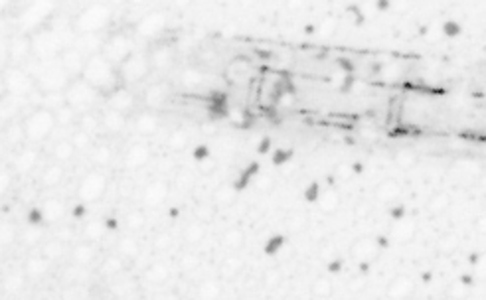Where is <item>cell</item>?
<instances>
[{"label":"cell","mask_w":486,"mask_h":300,"mask_svg":"<svg viewBox=\"0 0 486 300\" xmlns=\"http://www.w3.org/2000/svg\"><path fill=\"white\" fill-rule=\"evenodd\" d=\"M81 77L89 83L91 87L97 89L103 97H109L111 93H115L117 89L125 87V83L121 81L119 69L103 53H95V55L87 58Z\"/></svg>","instance_id":"6da1fadb"},{"label":"cell","mask_w":486,"mask_h":300,"mask_svg":"<svg viewBox=\"0 0 486 300\" xmlns=\"http://www.w3.org/2000/svg\"><path fill=\"white\" fill-rule=\"evenodd\" d=\"M26 71L34 77L36 93H40V95L64 93L67 85L71 83V75L65 71L64 65L60 63V60H51V62H40V60H36V67L34 69H26Z\"/></svg>","instance_id":"7a4b0ae2"},{"label":"cell","mask_w":486,"mask_h":300,"mask_svg":"<svg viewBox=\"0 0 486 300\" xmlns=\"http://www.w3.org/2000/svg\"><path fill=\"white\" fill-rule=\"evenodd\" d=\"M111 18V10L107 4H89L85 6L81 12L77 14L71 22V28L76 32V36H87V34H101L103 28L107 26Z\"/></svg>","instance_id":"3957f363"},{"label":"cell","mask_w":486,"mask_h":300,"mask_svg":"<svg viewBox=\"0 0 486 300\" xmlns=\"http://www.w3.org/2000/svg\"><path fill=\"white\" fill-rule=\"evenodd\" d=\"M32 55L40 62H51L58 60L65 50L62 36L53 28H40L32 34Z\"/></svg>","instance_id":"277c9868"},{"label":"cell","mask_w":486,"mask_h":300,"mask_svg":"<svg viewBox=\"0 0 486 300\" xmlns=\"http://www.w3.org/2000/svg\"><path fill=\"white\" fill-rule=\"evenodd\" d=\"M58 126L53 111L46 107H36L32 113L26 115L22 121V130H24L26 140L30 142H42L51 135V130Z\"/></svg>","instance_id":"5b68a950"},{"label":"cell","mask_w":486,"mask_h":300,"mask_svg":"<svg viewBox=\"0 0 486 300\" xmlns=\"http://www.w3.org/2000/svg\"><path fill=\"white\" fill-rule=\"evenodd\" d=\"M99 95H101V93L95 87H91L83 77L71 79V83H69L67 89L64 91L65 105H69L77 115L93 111V107H95V103L99 99Z\"/></svg>","instance_id":"8992f818"},{"label":"cell","mask_w":486,"mask_h":300,"mask_svg":"<svg viewBox=\"0 0 486 300\" xmlns=\"http://www.w3.org/2000/svg\"><path fill=\"white\" fill-rule=\"evenodd\" d=\"M4 93L14 99H24L36 93V81L26 71V67H10L4 73Z\"/></svg>","instance_id":"52a82bcc"},{"label":"cell","mask_w":486,"mask_h":300,"mask_svg":"<svg viewBox=\"0 0 486 300\" xmlns=\"http://www.w3.org/2000/svg\"><path fill=\"white\" fill-rule=\"evenodd\" d=\"M117 69H119V75H121L123 83H139L142 79H146L151 75V71H153L148 51L135 50Z\"/></svg>","instance_id":"ba28073f"},{"label":"cell","mask_w":486,"mask_h":300,"mask_svg":"<svg viewBox=\"0 0 486 300\" xmlns=\"http://www.w3.org/2000/svg\"><path fill=\"white\" fill-rule=\"evenodd\" d=\"M133 51H135L133 40H130L125 32H113L111 36H107V40H105L101 53L109 62L113 63L115 67H119Z\"/></svg>","instance_id":"9c48e42d"},{"label":"cell","mask_w":486,"mask_h":300,"mask_svg":"<svg viewBox=\"0 0 486 300\" xmlns=\"http://www.w3.org/2000/svg\"><path fill=\"white\" fill-rule=\"evenodd\" d=\"M170 99V89L164 81L151 83L142 93V105L146 111H160Z\"/></svg>","instance_id":"30bf717a"},{"label":"cell","mask_w":486,"mask_h":300,"mask_svg":"<svg viewBox=\"0 0 486 300\" xmlns=\"http://www.w3.org/2000/svg\"><path fill=\"white\" fill-rule=\"evenodd\" d=\"M58 60L64 65L65 71L71 75V79H76V77H81V73H83L87 55H85L83 51H79L76 46L71 44V46H65V50L62 51V55H60Z\"/></svg>","instance_id":"8fae6325"},{"label":"cell","mask_w":486,"mask_h":300,"mask_svg":"<svg viewBox=\"0 0 486 300\" xmlns=\"http://www.w3.org/2000/svg\"><path fill=\"white\" fill-rule=\"evenodd\" d=\"M166 16H164V12H148L144 14L141 20L137 22V34L142 38H154L158 36L164 28H166Z\"/></svg>","instance_id":"7c38bea8"},{"label":"cell","mask_w":486,"mask_h":300,"mask_svg":"<svg viewBox=\"0 0 486 300\" xmlns=\"http://www.w3.org/2000/svg\"><path fill=\"white\" fill-rule=\"evenodd\" d=\"M105 99H107V109H113V111L123 113V115L130 113L133 109H135V105H137L135 95H133L127 87L117 89L115 93H111V95L105 97Z\"/></svg>","instance_id":"4fadbf2b"},{"label":"cell","mask_w":486,"mask_h":300,"mask_svg":"<svg viewBox=\"0 0 486 300\" xmlns=\"http://www.w3.org/2000/svg\"><path fill=\"white\" fill-rule=\"evenodd\" d=\"M103 190H105V178L97 172H93V174H87L83 178V182L79 186V196L85 198V200H97L103 194Z\"/></svg>","instance_id":"5bb4252c"},{"label":"cell","mask_w":486,"mask_h":300,"mask_svg":"<svg viewBox=\"0 0 486 300\" xmlns=\"http://www.w3.org/2000/svg\"><path fill=\"white\" fill-rule=\"evenodd\" d=\"M148 58L153 69H166L174 62V48H170L168 44H158L153 50H148Z\"/></svg>","instance_id":"9a60e30c"},{"label":"cell","mask_w":486,"mask_h":300,"mask_svg":"<svg viewBox=\"0 0 486 300\" xmlns=\"http://www.w3.org/2000/svg\"><path fill=\"white\" fill-rule=\"evenodd\" d=\"M158 117H156V113L154 111H141L139 115H137V119H135V130L139 133V135H142V137H151V135H154L156 133V128H158Z\"/></svg>","instance_id":"2e32d148"},{"label":"cell","mask_w":486,"mask_h":300,"mask_svg":"<svg viewBox=\"0 0 486 300\" xmlns=\"http://www.w3.org/2000/svg\"><path fill=\"white\" fill-rule=\"evenodd\" d=\"M127 125V115L117 113L113 109H105L101 115V126L107 133H121Z\"/></svg>","instance_id":"e0dca14e"},{"label":"cell","mask_w":486,"mask_h":300,"mask_svg":"<svg viewBox=\"0 0 486 300\" xmlns=\"http://www.w3.org/2000/svg\"><path fill=\"white\" fill-rule=\"evenodd\" d=\"M259 170H261V164L257 162V160L249 162L245 168H243L241 172L237 174V178L233 180L231 190H233V192H243V190H247V188H249V182H251V178H255V176L259 174Z\"/></svg>","instance_id":"ac0fdd59"},{"label":"cell","mask_w":486,"mask_h":300,"mask_svg":"<svg viewBox=\"0 0 486 300\" xmlns=\"http://www.w3.org/2000/svg\"><path fill=\"white\" fill-rule=\"evenodd\" d=\"M148 158H151V150L146 144H133L125 156V164L128 168H139L148 162Z\"/></svg>","instance_id":"d6986e66"},{"label":"cell","mask_w":486,"mask_h":300,"mask_svg":"<svg viewBox=\"0 0 486 300\" xmlns=\"http://www.w3.org/2000/svg\"><path fill=\"white\" fill-rule=\"evenodd\" d=\"M10 51H12V58L14 60H26L28 55H32V38L30 36H16L10 44Z\"/></svg>","instance_id":"ffe728a7"},{"label":"cell","mask_w":486,"mask_h":300,"mask_svg":"<svg viewBox=\"0 0 486 300\" xmlns=\"http://www.w3.org/2000/svg\"><path fill=\"white\" fill-rule=\"evenodd\" d=\"M226 77L231 85H239L243 79H247V65L239 62H230L226 67Z\"/></svg>","instance_id":"44dd1931"},{"label":"cell","mask_w":486,"mask_h":300,"mask_svg":"<svg viewBox=\"0 0 486 300\" xmlns=\"http://www.w3.org/2000/svg\"><path fill=\"white\" fill-rule=\"evenodd\" d=\"M53 115H55V123H58L60 126L77 125V121H79V115H77L69 105H62L60 109L53 111Z\"/></svg>","instance_id":"7402d4cb"},{"label":"cell","mask_w":486,"mask_h":300,"mask_svg":"<svg viewBox=\"0 0 486 300\" xmlns=\"http://www.w3.org/2000/svg\"><path fill=\"white\" fill-rule=\"evenodd\" d=\"M180 81H182L186 87L194 89V87H198V85H202V81H204V73H202L198 67H188V69L182 71Z\"/></svg>","instance_id":"603a6c76"},{"label":"cell","mask_w":486,"mask_h":300,"mask_svg":"<svg viewBox=\"0 0 486 300\" xmlns=\"http://www.w3.org/2000/svg\"><path fill=\"white\" fill-rule=\"evenodd\" d=\"M97 126H101V117L93 115V111L79 115V121H77V128H81V130H87V133H91V135H93V133L97 130Z\"/></svg>","instance_id":"cb8c5ba5"},{"label":"cell","mask_w":486,"mask_h":300,"mask_svg":"<svg viewBox=\"0 0 486 300\" xmlns=\"http://www.w3.org/2000/svg\"><path fill=\"white\" fill-rule=\"evenodd\" d=\"M69 140H71V144L76 146V150H87L91 144H93V137H91V133L81 130V128H76Z\"/></svg>","instance_id":"d4e9b609"},{"label":"cell","mask_w":486,"mask_h":300,"mask_svg":"<svg viewBox=\"0 0 486 300\" xmlns=\"http://www.w3.org/2000/svg\"><path fill=\"white\" fill-rule=\"evenodd\" d=\"M285 243H287V237L285 235H281V233H277V235H271V237L265 241V245H263V253L265 255H269V257H273V255H277L279 251L285 247Z\"/></svg>","instance_id":"484cf974"},{"label":"cell","mask_w":486,"mask_h":300,"mask_svg":"<svg viewBox=\"0 0 486 300\" xmlns=\"http://www.w3.org/2000/svg\"><path fill=\"white\" fill-rule=\"evenodd\" d=\"M76 154V146L71 144V140H62L53 146V156L58 160H69Z\"/></svg>","instance_id":"4316f807"},{"label":"cell","mask_w":486,"mask_h":300,"mask_svg":"<svg viewBox=\"0 0 486 300\" xmlns=\"http://www.w3.org/2000/svg\"><path fill=\"white\" fill-rule=\"evenodd\" d=\"M186 144H188V135H186L182 128H176V130L170 133V137H168V146H170V148L182 150Z\"/></svg>","instance_id":"83f0119b"},{"label":"cell","mask_w":486,"mask_h":300,"mask_svg":"<svg viewBox=\"0 0 486 300\" xmlns=\"http://www.w3.org/2000/svg\"><path fill=\"white\" fill-rule=\"evenodd\" d=\"M294 156V150L293 148H287V146H281V148H277L273 154H271V162L275 164V166H283V164H287L291 158Z\"/></svg>","instance_id":"f1b7e54d"},{"label":"cell","mask_w":486,"mask_h":300,"mask_svg":"<svg viewBox=\"0 0 486 300\" xmlns=\"http://www.w3.org/2000/svg\"><path fill=\"white\" fill-rule=\"evenodd\" d=\"M164 196H166V186L160 184V182H156L146 190V201L148 203H158Z\"/></svg>","instance_id":"f546056e"},{"label":"cell","mask_w":486,"mask_h":300,"mask_svg":"<svg viewBox=\"0 0 486 300\" xmlns=\"http://www.w3.org/2000/svg\"><path fill=\"white\" fill-rule=\"evenodd\" d=\"M26 221H28V225H32V227H40V225L46 221V213H44L42 208L34 205V208H30L28 213H26Z\"/></svg>","instance_id":"4dcf8cb0"},{"label":"cell","mask_w":486,"mask_h":300,"mask_svg":"<svg viewBox=\"0 0 486 300\" xmlns=\"http://www.w3.org/2000/svg\"><path fill=\"white\" fill-rule=\"evenodd\" d=\"M441 32L445 38H459L462 34V26L457 20H445L441 26Z\"/></svg>","instance_id":"1f68e13d"},{"label":"cell","mask_w":486,"mask_h":300,"mask_svg":"<svg viewBox=\"0 0 486 300\" xmlns=\"http://www.w3.org/2000/svg\"><path fill=\"white\" fill-rule=\"evenodd\" d=\"M320 194H322V190H320L319 182H310V184H307L305 192H303V198H305L307 203H316L320 200Z\"/></svg>","instance_id":"d6a6232c"},{"label":"cell","mask_w":486,"mask_h":300,"mask_svg":"<svg viewBox=\"0 0 486 300\" xmlns=\"http://www.w3.org/2000/svg\"><path fill=\"white\" fill-rule=\"evenodd\" d=\"M186 241H190V243H198L200 239L204 237V227H202V223H192L188 225V229H186Z\"/></svg>","instance_id":"836d02e7"},{"label":"cell","mask_w":486,"mask_h":300,"mask_svg":"<svg viewBox=\"0 0 486 300\" xmlns=\"http://www.w3.org/2000/svg\"><path fill=\"white\" fill-rule=\"evenodd\" d=\"M223 243H226L228 247H231V249H237V247L243 243L241 231H237V229H230V231L223 235Z\"/></svg>","instance_id":"e575fe53"},{"label":"cell","mask_w":486,"mask_h":300,"mask_svg":"<svg viewBox=\"0 0 486 300\" xmlns=\"http://www.w3.org/2000/svg\"><path fill=\"white\" fill-rule=\"evenodd\" d=\"M60 178H62V168H60V166H50V168L46 170L44 178H42V182H44L46 186H53V184L60 182Z\"/></svg>","instance_id":"d590c367"},{"label":"cell","mask_w":486,"mask_h":300,"mask_svg":"<svg viewBox=\"0 0 486 300\" xmlns=\"http://www.w3.org/2000/svg\"><path fill=\"white\" fill-rule=\"evenodd\" d=\"M210 154H212V150H210V146L204 144V142L196 144L192 150V158L196 160V162H205V160L210 158Z\"/></svg>","instance_id":"8d00e7d4"},{"label":"cell","mask_w":486,"mask_h":300,"mask_svg":"<svg viewBox=\"0 0 486 300\" xmlns=\"http://www.w3.org/2000/svg\"><path fill=\"white\" fill-rule=\"evenodd\" d=\"M405 215H407V208H405L403 203H397V205H391V208H389V217H391L394 221H401Z\"/></svg>","instance_id":"74e56055"},{"label":"cell","mask_w":486,"mask_h":300,"mask_svg":"<svg viewBox=\"0 0 486 300\" xmlns=\"http://www.w3.org/2000/svg\"><path fill=\"white\" fill-rule=\"evenodd\" d=\"M342 269H344V259H342V257H336V259L326 262V271H328L330 275H338Z\"/></svg>","instance_id":"f35d334b"},{"label":"cell","mask_w":486,"mask_h":300,"mask_svg":"<svg viewBox=\"0 0 486 300\" xmlns=\"http://www.w3.org/2000/svg\"><path fill=\"white\" fill-rule=\"evenodd\" d=\"M109 156H111V152H109V148H107V146H97V148H95V152H93V158H95V162H99V164L109 162Z\"/></svg>","instance_id":"ab89813d"},{"label":"cell","mask_w":486,"mask_h":300,"mask_svg":"<svg viewBox=\"0 0 486 300\" xmlns=\"http://www.w3.org/2000/svg\"><path fill=\"white\" fill-rule=\"evenodd\" d=\"M338 67L344 71V75H354V71H356V65H354V62L350 58H340L338 60Z\"/></svg>","instance_id":"60d3db41"},{"label":"cell","mask_w":486,"mask_h":300,"mask_svg":"<svg viewBox=\"0 0 486 300\" xmlns=\"http://www.w3.org/2000/svg\"><path fill=\"white\" fill-rule=\"evenodd\" d=\"M103 229H107V231H117L119 227H121V221L117 219L115 215H107V217H103Z\"/></svg>","instance_id":"b9f144b4"},{"label":"cell","mask_w":486,"mask_h":300,"mask_svg":"<svg viewBox=\"0 0 486 300\" xmlns=\"http://www.w3.org/2000/svg\"><path fill=\"white\" fill-rule=\"evenodd\" d=\"M354 85H356V77H354V75H344V79H342V83H340V91H342V93H350Z\"/></svg>","instance_id":"7bdbcfd3"},{"label":"cell","mask_w":486,"mask_h":300,"mask_svg":"<svg viewBox=\"0 0 486 300\" xmlns=\"http://www.w3.org/2000/svg\"><path fill=\"white\" fill-rule=\"evenodd\" d=\"M71 215H73L76 219H83V217L87 215V205H85L83 201H79V203H76V205L71 208Z\"/></svg>","instance_id":"ee69618b"},{"label":"cell","mask_w":486,"mask_h":300,"mask_svg":"<svg viewBox=\"0 0 486 300\" xmlns=\"http://www.w3.org/2000/svg\"><path fill=\"white\" fill-rule=\"evenodd\" d=\"M271 146H273V140L269 137H263L261 140H259V144H257V154H267L269 150H271Z\"/></svg>","instance_id":"f6af8a7d"},{"label":"cell","mask_w":486,"mask_h":300,"mask_svg":"<svg viewBox=\"0 0 486 300\" xmlns=\"http://www.w3.org/2000/svg\"><path fill=\"white\" fill-rule=\"evenodd\" d=\"M219 288L214 285V283H205L204 287H202V294H204L205 298H212V296H216L218 294Z\"/></svg>","instance_id":"bcb514c9"},{"label":"cell","mask_w":486,"mask_h":300,"mask_svg":"<svg viewBox=\"0 0 486 300\" xmlns=\"http://www.w3.org/2000/svg\"><path fill=\"white\" fill-rule=\"evenodd\" d=\"M89 257H91V249H89V247H85V245L77 247V255H76L77 261H87Z\"/></svg>","instance_id":"7dc6e473"},{"label":"cell","mask_w":486,"mask_h":300,"mask_svg":"<svg viewBox=\"0 0 486 300\" xmlns=\"http://www.w3.org/2000/svg\"><path fill=\"white\" fill-rule=\"evenodd\" d=\"M348 10L354 12V22H356V24H364V22H366V16H364V12L360 10L358 6H348Z\"/></svg>","instance_id":"c3c4849f"},{"label":"cell","mask_w":486,"mask_h":300,"mask_svg":"<svg viewBox=\"0 0 486 300\" xmlns=\"http://www.w3.org/2000/svg\"><path fill=\"white\" fill-rule=\"evenodd\" d=\"M376 8H378L380 12L389 10V8H391V2H387V0H378V2H376Z\"/></svg>","instance_id":"681fc988"},{"label":"cell","mask_w":486,"mask_h":300,"mask_svg":"<svg viewBox=\"0 0 486 300\" xmlns=\"http://www.w3.org/2000/svg\"><path fill=\"white\" fill-rule=\"evenodd\" d=\"M376 243L382 247V249H385V247H389V239L385 237V235H378L376 237Z\"/></svg>","instance_id":"f907efd6"},{"label":"cell","mask_w":486,"mask_h":300,"mask_svg":"<svg viewBox=\"0 0 486 300\" xmlns=\"http://www.w3.org/2000/svg\"><path fill=\"white\" fill-rule=\"evenodd\" d=\"M461 283L464 287H473L474 285V276L473 275H462L461 276Z\"/></svg>","instance_id":"816d5d0a"},{"label":"cell","mask_w":486,"mask_h":300,"mask_svg":"<svg viewBox=\"0 0 486 300\" xmlns=\"http://www.w3.org/2000/svg\"><path fill=\"white\" fill-rule=\"evenodd\" d=\"M352 172H354V174H362V172H364V164H362V162H354V164H352Z\"/></svg>","instance_id":"f5cc1de1"},{"label":"cell","mask_w":486,"mask_h":300,"mask_svg":"<svg viewBox=\"0 0 486 300\" xmlns=\"http://www.w3.org/2000/svg\"><path fill=\"white\" fill-rule=\"evenodd\" d=\"M358 269H360V271H362V273H368V271H370V262L362 261V262H360V265H358Z\"/></svg>","instance_id":"db71d44e"},{"label":"cell","mask_w":486,"mask_h":300,"mask_svg":"<svg viewBox=\"0 0 486 300\" xmlns=\"http://www.w3.org/2000/svg\"><path fill=\"white\" fill-rule=\"evenodd\" d=\"M305 30H307V34H314V30H316V26H307Z\"/></svg>","instance_id":"11a10c76"}]
</instances>
